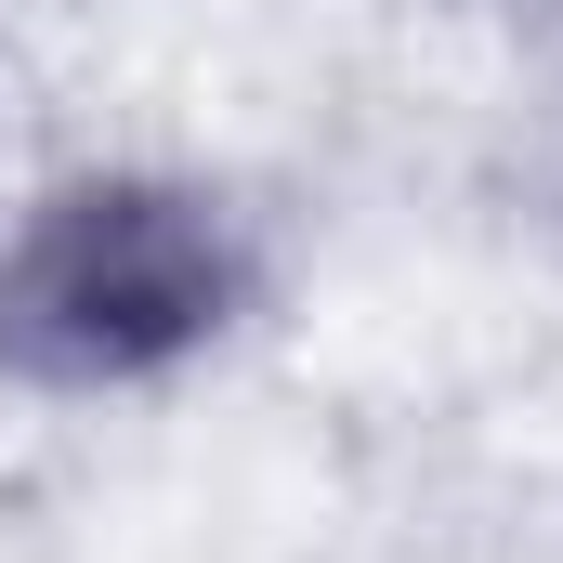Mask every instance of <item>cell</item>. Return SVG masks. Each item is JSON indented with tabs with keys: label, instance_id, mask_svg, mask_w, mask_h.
I'll use <instances>...</instances> for the list:
<instances>
[{
	"label": "cell",
	"instance_id": "6da1fadb",
	"mask_svg": "<svg viewBox=\"0 0 563 563\" xmlns=\"http://www.w3.org/2000/svg\"><path fill=\"white\" fill-rule=\"evenodd\" d=\"M223 223L157 184H79L0 250V354L40 380H144L223 328Z\"/></svg>",
	"mask_w": 563,
	"mask_h": 563
}]
</instances>
